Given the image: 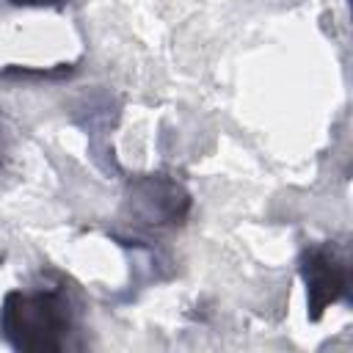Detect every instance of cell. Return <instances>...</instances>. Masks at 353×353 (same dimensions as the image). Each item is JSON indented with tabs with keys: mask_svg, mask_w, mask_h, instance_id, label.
Masks as SVG:
<instances>
[{
	"mask_svg": "<svg viewBox=\"0 0 353 353\" xmlns=\"http://www.w3.org/2000/svg\"><path fill=\"white\" fill-rule=\"evenodd\" d=\"M0 328L14 350L22 353H52L61 350L72 312L61 292H8L0 312Z\"/></svg>",
	"mask_w": 353,
	"mask_h": 353,
	"instance_id": "obj_1",
	"label": "cell"
},
{
	"mask_svg": "<svg viewBox=\"0 0 353 353\" xmlns=\"http://www.w3.org/2000/svg\"><path fill=\"white\" fill-rule=\"evenodd\" d=\"M301 279L306 284L309 317L320 320L323 312L347 290V265L331 245H314L301 256Z\"/></svg>",
	"mask_w": 353,
	"mask_h": 353,
	"instance_id": "obj_2",
	"label": "cell"
},
{
	"mask_svg": "<svg viewBox=\"0 0 353 353\" xmlns=\"http://www.w3.org/2000/svg\"><path fill=\"white\" fill-rule=\"evenodd\" d=\"M14 6H52L55 0H11Z\"/></svg>",
	"mask_w": 353,
	"mask_h": 353,
	"instance_id": "obj_3",
	"label": "cell"
}]
</instances>
